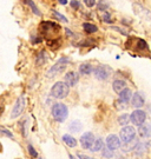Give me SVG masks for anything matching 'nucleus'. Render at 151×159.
<instances>
[{
	"mask_svg": "<svg viewBox=\"0 0 151 159\" xmlns=\"http://www.w3.org/2000/svg\"><path fill=\"white\" fill-rule=\"evenodd\" d=\"M52 116L53 118L57 120V121H64V120L67 119L68 117V108L65 104H62V102H56L53 106H52Z\"/></svg>",
	"mask_w": 151,
	"mask_h": 159,
	"instance_id": "nucleus-1",
	"label": "nucleus"
},
{
	"mask_svg": "<svg viewBox=\"0 0 151 159\" xmlns=\"http://www.w3.org/2000/svg\"><path fill=\"white\" fill-rule=\"evenodd\" d=\"M70 93V87L64 83V81H57L51 89V94L54 98L58 99H63L65 97L68 96Z\"/></svg>",
	"mask_w": 151,
	"mask_h": 159,
	"instance_id": "nucleus-2",
	"label": "nucleus"
},
{
	"mask_svg": "<svg viewBox=\"0 0 151 159\" xmlns=\"http://www.w3.org/2000/svg\"><path fill=\"white\" fill-rule=\"evenodd\" d=\"M67 64H68V59H67V58H62V59H59V60H58V61H57L49 71H47V77H49L50 79H52V78H54V77L58 75L59 73H62L63 71L65 70Z\"/></svg>",
	"mask_w": 151,
	"mask_h": 159,
	"instance_id": "nucleus-3",
	"label": "nucleus"
},
{
	"mask_svg": "<svg viewBox=\"0 0 151 159\" xmlns=\"http://www.w3.org/2000/svg\"><path fill=\"white\" fill-rule=\"evenodd\" d=\"M136 137V130L132 126H124L119 132V140L125 144V143L132 142Z\"/></svg>",
	"mask_w": 151,
	"mask_h": 159,
	"instance_id": "nucleus-4",
	"label": "nucleus"
},
{
	"mask_svg": "<svg viewBox=\"0 0 151 159\" xmlns=\"http://www.w3.org/2000/svg\"><path fill=\"white\" fill-rule=\"evenodd\" d=\"M146 113L142 110H134L132 113L130 114V120L131 123L136 126H140L145 123Z\"/></svg>",
	"mask_w": 151,
	"mask_h": 159,
	"instance_id": "nucleus-5",
	"label": "nucleus"
},
{
	"mask_svg": "<svg viewBox=\"0 0 151 159\" xmlns=\"http://www.w3.org/2000/svg\"><path fill=\"white\" fill-rule=\"evenodd\" d=\"M93 74L98 80H106L111 74V68L106 65H101L93 70Z\"/></svg>",
	"mask_w": 151,
	"mask_h": 159,
	"instance_id": "nucleus-6",
	"label": "nucleus"
},
{
	"mask_svg": "<svg viewBox=\"0 0 151 159\" xmlns=\"http://www.w3.org/2000/svg\"><path fill=\"white\" fill-rule=\"evenodd\" d=\"M25 105H26L25 98H24V97H19L17 99V102H16V104H14V107L12 110V113H11L12 119L17 118V117H19V116L22 113V111H24V108H25Z\"/></svg>",
	"mask_w": 151,
	"mask_h": 159,
	"instance_id": "nucleus-7",
	"label": "nucleus"
},
{
	"mask_svg": "<svg viewBox=\"0 0 151 159\" xmlns=\"http://www.w3.org/2000/svg\"><path fill=\"white\" fill-rule=\"evenodd\" d=\"M93 142H95V136L92 132H85L84 134L80 137V144H82L83 148H90Z\"/></svg>",
	"mask_w": 151,
	"mask_h": 159,
	"instance_id": "nucleus-8",
	"label": "nucleus"
},
{
	"mask_svg": "<svg viewBox=\"0 0 151 159\" xmlns=\"http://www.w3.org/2000/svg\"><path fill=\"white\" fill-rule=\"evenodd\" d=\"M106 146L110 151H113V150H117V148H120V140L116 134H110L107 136L106 138Z\"/></svg>",
	"mask_w": 151,
	"mask_h": 159,
	"instance_id": "nucleus-9",
	"label": "nucleus"
},
{
	"mask_svg": "<svg viewBox=\"0 0 151 159\" xmlns=\"http://www.w3.org/2000/svg\"><path fill=\"white\" fill-rule=\"evenodd\" d=\"M79 80V74L77 72H74V71H70V72H67L65 74V84H66L68 87H72L74 86L77 83H78Z\"/></svg>",
	"mask_w": 151,
	"mask_h": 159,
	"instance_id": "nucleus-10",
	"label": "nucleus"
},
{
	"mask_svg": "<svg viewBox=\"0 0 151 159\" xmlns=\"http://www.w3.org/2000/svg\"><path fill=\"white\" fill-rule=\"evenodd\" d=\"M134 8L136 14L139 16L140 18H143V19H151V12L149 11V10H146L145 7H143V6L139 5V4L134 2Z\"/></svg>",
	"mask_w": 151,
	"mask_h": 159,
	"instance_id": "nucleus-11",
	"label": "nucleus"
},
{
	"mask_svg": "<svg viewBox=\"0 0 151 159\" xmlns=\"http://www.w3.org/2000/svg\"><path fill=\"white\" fill-rule=\"evenodd\" d=\"M131 102H132V105H134V107L140 110V107L144 105L145 100H144V98H143V96L140 94L139 92H136V93H132V97H131Z\"/></svg>",
	"mask_w": 151,
	"mask_h": 159,
	"instance_id": "nucleus-12",
	"label": "nucleus"
},
{
	"mask_svg": "<svg viewBox=\"0 0 151 159\" xmlns=\"http://www.w3.org/2000/svg\"><path fill=\"white\" fill-rule=\"evenodd\" d=\"M40 30L44 32V33H49V32H58L57 30H59V26L54 23H51V21H44L40 25Z\"/></svg>",
	"mask_w": 151,
	"mask_h": 159,
	"instance_id": "nucleus-13",
	"label": "nucleus"
},
{
	"mask_svg": "<svg viewBox=\"0 0 151 159\" xmlns=\"http://www.w3.org/2000/svg\"><path fill=\"white\" fill-rule=\"evenodd\" d=\"M151 133V125L148 124V123H144L143 125L139 126L138 129V134H139L142 138H145V137H149Z\"/></svg>",
	"mask_w": 151,
	"mask_h": 159,
	"instance_id": "nucleus-14",
	"label": "nucleus"
},
{
	"mask_svg": "<svg viewBox=\"0 0 151 159\" xmlns=\"http://www.w3.org/2000/svg\"><path fill=\"white\" fill-rule=\"evenodd\" d=\"M131 97H132V92L130 89H124L123 91L119 93V100L123 102H128L131 99Z\"/></svg>",
	"mask_w": 151,
	"mask_h": 159,
	"instance_id": "nucleus-15",
	"label": "nucleus"
},
{
	"mask_svg": "<svg viewBox=\"0 0 151 159\" xmlns=\"http://www.w3.org/2000/svg\"><path fill=\"white\" fill-rule=\"evenodd\" d=\"M68 129L71 132H74V133H79L80 131L83 130V124L80 120H73L71 121V124L68 126Z\"/></svg>",
	"mask_w": 151,
	"mask_h": 159,
	"instance_id": "nucleus-16",
	"label": "nucleus"
},
{
	"mask_svg": "<svg viewBox=\"0 0 151 159\" xmlns=\"http://www.w3.org/2000/svg\"><path fill=\"white\" fill-rule=\"evenodd\" d=\"M112 87H113V91L119 94L120 92L123 91L124 89H126V84H125V81H124V80H116V81L113 83Z\"/></svg>",
	"mask_w": 151,
	"mask_h": 159,
	"instance_id": "nucleus-17",
	"label": "nucleus"
},
{
	"mask_svg": "<svg viewBox=\"0 0 151 159\" xmlns=\"http://www.w3.org/2000/svg\"><path fill=\"white\" fill-rule=\"evenodd\" d=\"M63 140H64V143L66 144L68 148H74V146H77V140H76V138L72 136H70V134H64V136H63Z\"/></svg>",
	"mask_w": 151,
	"mask_h": 159,
	"instance_id": "nucleus-18",
	"label": "nucleus"
},
{
	"mask_svg": "<svg viewBox=\"0 0 151 159\" xmlns=\"http://www.w3.org/2000/svg\"><path fill=\"white\" fill-rule=\"evenodd\" d=\"M79 72L84 75H87V74H91L93 72V66L90 65V64H82L79 66Z\"/></svg>",
	"mask_w": 151,
	"mask_h": 159,
	"instance_id": "nucleus-19",
	"label": "nucleus"
},
{
	"mask_svg": "<svg viewBox=\"0 0 151 159\" xmlns=\"http://www.w3.org/2000/svg\"><path fill=\"white\" fill-rule=\"evenodd\" d=\"M101 148H103V139H101V138H97L95 142H93V144L91 145L90 150H91L92 152H97V151H99Z\"/></svg>",
	"mask_w": 151,
	"mask_h": 159,
	"instance_id": "nucleus-20",
	"label": "nucleus"
},
{
	"mask_svg": "<svg viewBox=\"0 0 151 159\" xmlns=\"http://www.w3.org/2000/svg\"><path fill=\"white\" fill-rule=\"evenodd\" d=\"M137 145H138V142L134 139L132 142L125 143V144H123V146H122V150H123V151H125V152H128V151H131V150L136 148V146H137Z\"/></svg>",
	"mask_w": 151,
	"mask_h": 159,
	"instance_id": "nucleus-21",
	"label": "nucleus"
},
{
	"mask_svg": "<svg viewBox=\"0 0 151 159\" xmlns=\"http://www.w3.org/2000/svg\"><path fill=\"white\" fill-rule=\"evenodd\" d=\"M83 29H84L85 32H87V33H95L98 31V27L93 25V24H89V23H85L83 24Z\"/></svg>",
	"mask_w": 151,
	"mask_h": 159,
	"instance_id": "nucleus-22",
	"label": "nucleus"
},
{
	"mask_svg": "<svg viewBox=\"0 0 151 159\" xmlns=\"http://www.w3.org/2000/svg\"><path fill=\"white\" fill-rule=\"evenodd\" d=\"M130 121V114H126L124 113L122 116H119V118H118V123H119V125H128V123Z\"/></svg>",
	"mask_w": 151,
	"mask_h": 159,
	"instance_id": "nucleus-23",
	"label": "nucleus"
},
{
	"mask_svg": "<svg viewBox=\"0 0 151 159\" xmlns=\"http://www.w3.org/2000/svg\"><path fill=\"white\" fill-rule=\"evenodd\" d=\"M137 47H138L139 50H146V48H148V44L145 43V40L139 39L138 40V44H137Z\"/></svg>",
	"mask_w": 151,
	"mask_h": 159,
	"instance_id": "nucleus-24",
	"label": "nucleus"
},
{
	"mask_svg": "<svg viewBox=\"0 0 151 159\" xmlns=\"http://www.w3.org/2000/svg\"><path fill=\"white\" fill-rule=\"evenodd\" d=\"M45 53L44 52H41V53H39V56H38V59H37V64L38 65H43V64L46 61V59H45Z\"/></svg>",
	"mask_w": 151,
	"mask_h": 159,
	"instance_id": "nucleus-25",
	"label": "nucleus"
},
{
	"mask_svg": "<svg viewBox=\"0 0 151 159\" xmlns=\"http://www.w3.org/2000/svg\"><path fill=\"white\" fill-rule=\"evenodd\" d=\"M53 16L57 18V19H59L60 21H65V23H67V18L65 17V16H63V14H60L59 12H53Z\"/></svg>",
	"mask_w": 151,
	"mask_h": 159,
	"instance_id": "nucleus-26",
	"label": "nucleus"
},
{
	"mask_svg": "<svg viewBox=\"0 0 151 159\" xmlns=\"http://www.w3.org/2000/svg\"><path fill=\"white\" fill-rule=\"evenodd\" d=\"M27 150H28V152H30V154H31V157H33V158H35L37 156H38V153H37V151L33 148V146L31 145V144H28L27 145Z\"/></svg>",
	"mask_w": 151,
	"mask_h": 159,
	"instance_id": "nucleus-27",
	"label": "nucleus"
},
{
	"mask_svg": "<svg viewBox=\"0 0 151 159\" xmlns=\"http://www.w3.org/2000/svg\"><path fill=\"white\" fill-rule=\"evenodd\" d=\"M26 2H27V4H28V5H30V6H31V7H32V10H33V13H35L37 16H40L39 10H38V8L35 7V5H34V4H33V1H26Z\"/></svg>",
	"mask_w": 151,
	"mask_h": 159,
	"instance_id": "nucleus-28",
	"label": "nucleus"
},
{
	"mask_svg": "<svg viewBox=\"0 0 151 159\" xmlns=\"http://www.w3.org/2000/svg\"><path fill=\"white\" fill-rule=\"evenodd\" d=\"M103 156L106 157V158H111L113 153H112V151H109L107 148H103Z\"/></svg>",
	"mask_w": 151,
	"mask_h": 159,
	"instance_id": "nucleus-29",
	"label": "nucleus"
},
{
	"mask_svg": "<svg viewBox=\"0 0 151 159\" xmlns=\"http://www.w3.org/2000/svg\"><path fill=\"white\" fill-rule=\"evenodd\" d=\"M84 2H85V5L87 6V7H92V6L96 5V1H95V0H85Z\"/></svg>",
	"mask_w": 151,
	"mask_h": 159,
	"instance_id": "nucleus-30",
	"label": "nucleus"
},
{
	"mask_svg": "<svg viewBox=\"0 0 151 159\" xmlns=\"http://www.w3.org/2000/svg\"><path fill=\"white\" fill-rule=\"evenodd\" d=\"M1 132H2V133H4V134H6V136H8L10 137V138H13V134H12L11 132H10V131H7V130H5V129H1Z\"/></svg>",
	"mask_w": 151,
	"mask_h": 159,
	"instance_id": "nucleus-31",
	"label": "nucleus"
},
{
	"mask_svg": "<svg viewBox=\"0 0 151 159\" xmlns=\"http://www.w3.org/2000/svg\"><path fill=\"white\" fill-rule=\"evenodd\" d=\"M78 158L79 159H92L89 156H84V154H78Z\"/></svg>",
	"mask_w": 151,
	"mask_h": 159,
	"instance_id": "nucleus-32",
	"label": "nucleus"
},
{
	"mask_svg": "<svg viewBox=\"0 0 151 159\" xmlns=\"http://www.w3.org/2000/svg\"><path fill=\"white\" fill-rule=\"evenodd\" d=\"M71 5H72V7H78L79 6V1H71Z\"/></svg>",
	"mask_w": 151,
	"mask_h": 159,
	"instance_id": "nucleus-33",
	"label": "nucleus"
},
{
	"mask_svg": "<svg viewBox=\"0 0 151 159\" xmlns=\"http://www.w3.org/2000/svg\"><path fill=\"white\" fill-rule=\"evenodd\" d=\"M104 19H105V20H106V23H111V21H110V17H109V16H104Z\"/></svg>",
	"mask_w": 151,
	"mask_h": 159,
	"instance_id": "nucleus-34",
	"label": "nucleus"
},
{
	"mask_svg": "<svg viewBox=\"0 0 151 159\" xmlns=\"http://www.w3.org/2000/svg\"><path fill=\"white\" fill-rule=\"evenodd\" d=\"M58 2H60L62 5H65V4H67V1H66V0H59Z\"/></svg>",
	"mask_w": 151,
	"mask_h": 159,
	"instance_id": "nucleus-35",
	"label": "nucleus"
},
{
	"mask_svg": "<svg viewBox=\"0 0 151 159\" xmlns=\"http://www.w3.org/2000/svg\"><path fill=\"white\" fill-rule=\"evenodd\" d=\"M70 159H77V158H76V157H73L72 154H70Z\"/></svg>",
	"mask_w": 151,
	"mask_h": 159,
	"instance_id": "nucleus-36",
	"label": "nucleus"
},
{
	"mask_svg": "<svg viewBox=\"0 0 151 159\" xmlns=\"http://www.w3.org/2000/svg\"><path fill=\"white\" fill-rule=\"evenodd\" d=\"M0 110H1V108H0Z\"/></svg>",
	"mask_w": 151,
	"mask_h": 159,
	"instance_id": "nucleus-37",
	"label": "nucleus"
},
{
	"mask_svg": "<svg viewBox=\"0 0 151 159\" xmlns=\"http://www.w3.org/2000/svg\"><path fill=\"white\" fill-rule=\"evenodd\" d=\"M40 159H41V158H40Z\"/></svg>",
	"mask_w": 151,
	"mask_h": 159,
	"instance_id": "nucleus-38",
	"label": "nucleus"
}]
</instances>
